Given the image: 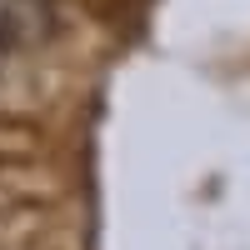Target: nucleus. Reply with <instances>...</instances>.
I'll use <instances>...</instances> for the list:
<instances>
[]
</instances>
